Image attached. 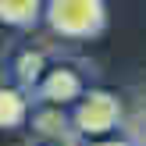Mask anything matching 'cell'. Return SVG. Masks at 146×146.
<instances>
[{"instance_id":"obj_7","label":"cell","mask_w":146,"mask_h":146,"mask_svg":"<svg viewBox=\"0 0 146 146\" xmlns=\"http://www.w3.org/2000/svg\"><path fill=\"white\" fill-rule=\"evenodd\" d=\"M43 71H46V57H43V50H21L18 57H14V89H21L29 96V93L36 89V82L43 78Z\"/></svg>"},{"instance_id":"obj_8","label":"cell","mask_w":146,"mask_h":146,"mask_svg":"<svg viewBox=\"0 0 146 146\" xmlns=\"http://www.w3.org/2000/svg\"><path fill=\"white\" fill-rule=\"evenodd\" d=\"M82 146H135L128 135H104V139H86Z\"/></svg>"},{"instance_id":"obj_4","label":"cell","mask_w":146,"mask_h":146,"mask_svg":"<svg viewBox=\"0 0 146 146\" xmlns=\"http://www.w3.org/2000/svg\"><path fill=\"white\" fill-rule=\"evenodd\" d=\"M29 96L14 86H0V132H14V128L29 125Z\"/></svg>"},{"instance_id":"obj_2","label":"cell","mask_w":146,"mask_h":146,"mask_svg":"<svg viewBox=\"0 0 146 146\" xmlns=\"http://www.w3.org/2000/svg\"><path fill=\"white\" fill-rule=\"evenodd\" d=\"M68 125L75 139H104L125 125V104L111 89H86L68 107Z\"/></svg>"},{"instance_id":"obj_6","label":"cell","mask_w":146,"mask_h":146,"mask_svg":"<svg viewBox=\"0 0 146 146\" xmlns=\"http://www.w3.org/2000/svg\"><path fill=\"white\" fill-rule=\"evenodd\" d=\"M29 125L43 139H75L68 125V111H61V107H39L36 114H29Z\"/></svg>"},{"instance_id":"obj_5","label":"cell","mask_w":146,"mask_h":146,"mask_svg":"<svg viewBox=\"0 0 146 146\" xmlns=\"http://www.w3.org/2000/svg\"><path fill=\"white\" fill-rule=\"evenodd\" d=\"M43 14V0H0V25L7 29H36Z\"/></svg>"},{"instance_id":"obj_1","label":"cell","mask_w":146,"mask_h":146,"mask_svg":"<svg viewBox=\"0 0 146 146\" xmlns=\"http://www.w3.org/2000/svg\"><path fill=\"white\" fill-rule=\"evenodd\" d=\"M107 0H43L39 21L61 39L89 43L107 32Z\"/></svg>"},{"instance_id":"obj_3","label":"cell","mask_w":146,"mask_h":146,"mask_svg":"<svg viewBox=\"0 0 146 146\" xmlns=\"http://www.w3.org/2000/svg\"><path fill=\"white\" fill-rule=\"evenodd\" d=\"M32 93L43 100V107H61V111H68L86 93V78H82V71L71 68V64H54V68L43 71V78L36 82Z\"/></svg>"}]
</instances>
